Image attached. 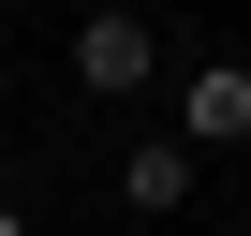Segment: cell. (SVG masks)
Wrapping results in <instances>:
<instances>
[{"instance_id": "cell-1", "label": "cell", "mask_w": 251, "mask_h": 236, "mask_svg": "<svg viewBox=\"0 0 251 236\" xmlns=\"http://www.w3.org/2000/svg\"><path fill=\"white\" fill-rule=\"evenodd\" d=\"M74 89L89 103H148L163 89V30L133 15V0H89V15H74Z\"/></svg>"}, {"instance_id": "cell-5", "label": "cell", "mask_w": 251, "mask_h": 236, "mask_svg": "<svg viewBox=\"0 0 251 236\" xmlns=\"http://www.w3.org/2000/svg\"><path fill=\"white\" fill-rule=\"evenodd\" d=\"M0 59H15V15H0Z\"/></svg>"}, {"instance_id": "cell-4", "label": "cell", "mask_w": 251, "mask_h": 236, "mask_svg": "<svg viewBox=\"0 0 251 236\" xmlns=\"http://www.w3.org/2000/svg\"><path fill=\"white\" fill-rule=\"evenodd\" d=\"M0 236H30V207H0Z\"/></svg>"}, {"instance_id": "cell-3", "label": "cell", "mask_w": 251, "mask_h": 236, "mask_svg": "<svg viewBox=\"0 0 251 236\" xmlns=\"http://www.w3.org/2000/svg\"><path fill=\"white\" fill-rule=\"evenodd\" d=\"M118 207H133V221H177L192 207V148L177 133H133V148H118Z\"/></svg>"}, {"instance_id": "cell-2", "label": "cell", "mask_w": 251, "mask_h": 236, "mask_svg": "<svg viewBox=\"0 0 251 236\" xmlns=\"http://www.w3.org/2000/svg\"><path fill=\"white\" fill-rule=\"evenodd\" d=\"M163 133L177 148H251V59H192L177 103H163Z\"/></svg>"}]
</instances>
